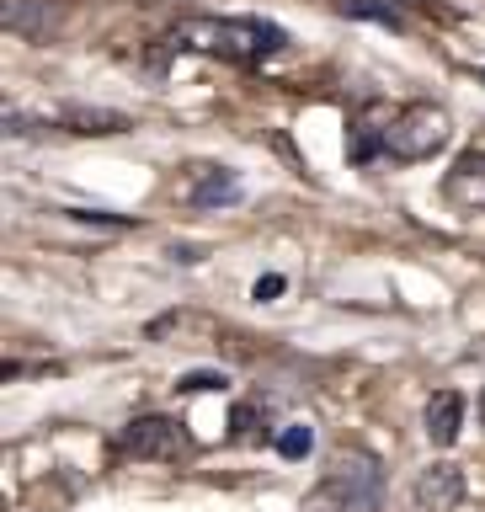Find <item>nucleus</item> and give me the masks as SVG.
Wrapping results in <instances>:
<instances>
[{
	"label": "nucleus",
	"mask_w": 485,
	"mask_h": 512,
	"mask_svg": "<svg viewBox=\"0 0 485 512\" xmlns=\"http://www.w3.org/2000/svg\"><path fill=\"white\" fill-rule=\"evenodd\" d=\"M6 27L16 38H48V32L59 27V6H48V0H11Z\"/></svg>",
	"instance_id": "nucleus-8"
},
{
	"label": "nucleus",
	"mask_w": 485,
	"mask_h": 512,
	"mask_svg": "<svg viewBox=\"0 0 485 512\" xmlns=\"http://www.w3.org/2000/svg\"><path fill=\"white\" fill-rule=\"evenodd\" d=\"M448 198L464 208H485V155H464L448 171Z\"/></svg>",
	"instance_id": "nucleus-9"
},
{
	"label": "nucleus",
	"mask_w": 485,
	"mask_h": 512,
	"mask_svg": "<svg viewBox=\"0 0 485 512\" xmlns=\"http://www.w3.org/2000/svg\"><path fill=\"white\" fill-rule=\"evenodd\" d=\"M310 448H315V432L304 427V422H288V427L278 432V454H283V459H304Z\"/></svg>",
	"instance_id": "nucleus-13"
},
{
	"label": "nucleus",
	"mask_w": 485,
	"mask_h": 512,
	"mask_svg": "<svg viewBox=\"0 0 485 512\" xmlns=\"http://www.w3.org/2000/svg\"><path fill=\"white\" fill-rule=\"evenodd\" d=\"M379 496H384V464L368 448H342L299 512H379Z\"/></svg>",
	"instance_id": "nucleus-2"
},
{
	"label": "nucleus",
	"mask_w": 485,
	"mask_h": 512,
	"mask_svg": "<svg viewBox=\"0 0 485 512\" xmlns=\"http://www.w3.org/2000/svg\"><path fill=\"white\" fill-rule=\"evenodd\" d=\"M480 416H485V390H480Z\"/></svg>",
	"instance_id": "nucleus-16"
},
{
	"label": "nucleus",
	"mask_w": 485,
	"mask_h": 512,
	"mask_svg": "<svg viewBox=\"0 0 485 512\" xmlns=\"http://www.w3.org/2000/svg\"><path fill=\"white\" fill-rule=\"evenodd\" d=\"M118 454L128 459H176L187 454V432L176 416H134L123 432H118Z\"/></svg>",
	"instance_id": "nucleus-4"
},
{
	"label": "nucleus",
	"mask_w": 485,
	"mask_h": 512,
	"mask_svg": "<svg viewBox=\"0 0 485 512\" xmlns=\"http://www.w3.org/2000/svg\"><path fill=\"white\" fill-rule=\"evenodd\" d=\"M230 427H235V438H240V443L262 438V411H256V406H246V400H240V406L230 411Z\"/></svg>",
	"instance_id": "nucleus-14"
},
{
	"label": "nucleus",
	"mask_w": 485,
	"mask_h": 512,
	"mask_svg": "<svg viewBox=\"0 0 485 512\" xmlns=\"http://www.w3.org/2000/svg\"><path fill=\"white\" fill-rule=\"evenodd\" d=\"M59 123H70V134H123L128 128L123 112H107V107H70L59 112Z\"/></svg>",
	"instance_id": "nucleus-10"
},
{
	"label": "nucleus",
	"mask_w": 485,
	"mask_h": 512,
	"mask_svg": "<svg viewBox=\"0 0 485 512\" xmlns=\"http://www.w3.org/2000/svg\"><path fill=\"white\" fill-rule=\"evenodd\" d=\"M187 203H192V208L240 203V176H235L230 166H192V171H187Z\"/></svg>",
	"instance_id": "nucleus-6"
},
{
	"label": "nucleus",
	"mask_w": 485,
	"mask_h": 512,
	"mask_svg": "<svg viewBox=\"0 0 485 512\" xmlns=\"http://www.w3.org/2000/svg\"><path fill=\"white\" fill-rule=\"evenodd\" d=\"M411 502L422 512H454L464 502V475L454 470V464H427V470L416 475V486H411Z\"/></svg>",
	"instance_id": "nucleus-5"
},
{
	"label": "nucleus",
	"mask_w": 485,
	"mask_h": 512,
	"mask_svg": "<svg viewBox=\"0 0 485 512\" xmlns=\"http://www.w3.org/2000/svg\"><path fill=\"white\" fill-rule=\"evenodd\" d=\"M171 54H208L224 64H267L288 48V32L262 16H192L166 32Z\"/></svg>",
	"instance_id": "nucleus-1"
},
{
	"label": "nucleus",
	"mask_w": 485,
	"mask_h": 512,
	"mask_svg": "<svg viewBox=\"0 0 485 512\" xmlns=\"http://www.w3.org/2000/svg\"><path fill=\"white\" fill-rule=\"evenodd\" d=\"M331 6H347V0H331Z\"/></svg>",
	"instance_id": "nucleus-17"
},
{
	"label": "nucleus",
	"mask_w": 485,
	"mask_h": 512,
	"mask_svg": "<svg viewBox=\"0 0 485 512\" xmlns=\"http://www.w3.org/2000/svg\"><path fill=\"white\" fill-rule=\"evenodd\" d=\"M379 155H384V123L358 118V123H352V134H347V160H352V166H368V160H379Z\"/></svg>",
	"instance_id": "nucleus-11"
},
{
	"label": "nucleus",
	"mask_w": 485,
	"mask_h": 512,
	"mask_svg": "<svg viewBox=\"0 0 485 512\" xmlns=\"http://www.w3.org/2000/svg\"><path fill=\"white\" fill-rule=\"evenodd\" d=\"M459 422H464V395L459 390H438L427 400V438L432 448H448L459 438Z\"/></svg>",
	"instance_id": "nucleus-7"
},
{
	"label": "nucleus",
	"mask_w": 485,
	"mask_h": 512,
	"mask_svg": "<svg viewBox=\"0 0 485 512\" xmlns=\"http://www.w3.org/2000/svg\"><path fill=\"white\" fill-rule=\"evenodd\" d=\"M176 390L182 395H214V390H230V374H224V368H192V374L176 379Z\"/></svg>",
	"instance_id": "nucleus-12"
},
{
	"label": "nucleus",
	"mask_w": 485,
	"mask_h": 512,
	"mask_svg": "<svg viewBox=\"0 0 485 512\" xmlns=\"http://www.w3.org/2000/svg\"><path fill=\"white\" fill-rule=\"evenodd\" d=\"M448 139H454V123L432 102H411L384 118V155L390 160H432L438 150H448Z\"/></svg>",
	"instance_id": "nucleus-3"
},
{
	"label": "nucleus",
	"mask_w": 485,
	"mask_h": 512,
	"mask_svg": "<svg viewBox=\"0 0 485 512\" xmlns=\"http://www.w3.org/2000/svg\"><path fill=\"white\" fill-rule=\"evenodd\" d=\"M251 294H256V299H278V294H283V278H278V272H267V278H256Z\"/></svg>",
	"instance_id": "nucleus-15"
}]
</instances>
